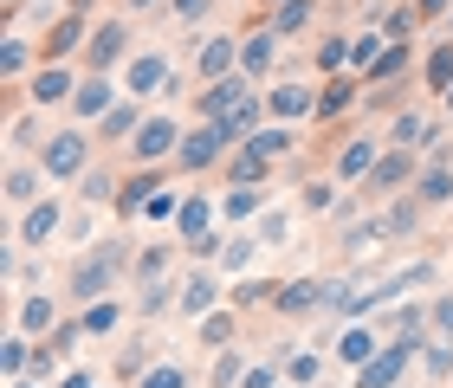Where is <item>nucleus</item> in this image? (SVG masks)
Segmentation results:
<instances>
[{
  "instance_id": "1",
  "label": "nucleus",
  "mask_w": 453,
  "mask_h": 388,
  "mask_svg": "<svg viewBox=\"0 0 453 388\" xmlns=\"http://www.w3.org/2000/svg\"><path fill=\"white\" fill-rule=\"evenodd\" d=\"M201 117H208V124H220L226 136H253V124H259V97L246 91V85H234V78H220V85L201 91Z\"/></svg>"
},
{
  "instance_id": "2",
  "label": "nucleus",
  "mask_w": 453,
  "mask_h": 388,
  "mask_svg": "<svg viewBox=\"0 0 453 388\" xmlns=\"http://www.w3.org/2000/svg\"><path fill=\"white\" fill-rule=\"evenodd\" d=\"M408 350H415V337H402L395 350H382V356H369L363 369H357V388H388L402 376V362H408Z\"/></svg>"
},
{
  "instance_id": "3",
  "label": "nucleus",
  "mask_w": 453,
  "mask_h": 388,
  "mask_svg": "<svg viewBox=\"0 0 453 388\" xmlns=\"http://www.w3.org/2000/svg\"><path fill=\"white\" fill-rule=\"evenodd\" d=\"M85 169V136L65 130V136H52V149H46V175H78Z\"/></svg>"
},
{
  "instance_id": "4",
  "label": "nucleus",
  "mask_w": 453,
  "mask_h": 388,
  "mask_svg": "<svg viewBox=\"0 0 453 388\" xmlns=\"http://www.w3.org/2000/svg\"><path fill=\"white\" fill-rule=\"evenodd\" d=\"M220 142H226L220 124H201L188 142H181V162H188V169H208V162H220Z\"/></svg>"
},
{
  "instance_id": "5",
  "label": "nucleus",
  "mask_w": 453,
  "mask_h": 388,
  "mask_svg": "<svg viewBox=\"0 0 453 388\" xmlns=\"http://www.w3.org/2000/svg\"><path fill=\"white\" fill-rule=\"evenodd\" d=\"M130 149H136L142 162H150V156H169V149H175V124H169V117H150V124H136V142H130Z\"/></svg>"
},
{
  "instance_id": "6",
  "label": "nucleus",
  "mask_w": 453,
  "mask_h": 388,
  "mask_svg": "<svg viewBox=\"0 0 453 388\" xmlns=\"http://www.w3.org/2000/svg\"><path fill=\"white\" fill-rule=\"evenodd\" d=\"M318 304H324V285H311V278H298V285H285V292H279V311H318Z\"/></svg>"
},
{
  "instance_id": "7",
  "label": "nucleus",
  "mask_w": 453,
  "mask_h": 388,
  "mask_svg": "<svg viewBox=\"0 0 453 388\" xmlns=\"http://www.w3.org/2000/svg\"><path fill=\"white\" fill-rule=\"evenodd\" d=\"M162 85H169V65H162V58H136V65H130V91L136 97H150Z\"/></svg>"
},
{
  "instance_id": "8",
  "label": "nucleus",
  "mask_w": 453,
  "mask_h": 388,
  "mask_svg": "<svg viewBox=\"0 0 453 388\" xmlns=\"http://www.w3.org/2000/svg\"><path fill=\"white\" fill-rule=\"evenodd\" d=\"M337 356L349 362V369H363V362L376 356V337H369V331H343V337H337Z\"/></svg>"
},
{
  "instance_id": "9",
  "label": "nucleus",
  "mask_w": 453,
  "mask_h": 388,
  "mask_svg": "<svg viewBox=\"0 0 453 388\" xmlns=\"http://www.w3.org/2000/svg\"><path fill=\"white\" fill-rule=\"evenodd\" d=\"M181 311H188V317H208V311H214V278H188V285H181Z\"/></svg>"
},
{
  "instance_id": "10",
  "label": "nucleus",
  "mask_w": 453,
  "mask_h": 388,
  "mask_svg": "<svg viewBox=\"0 0 453 388\" xmlns=\"http://www.w3.org/2000/svg\"><path fill=\"white\" fill-rule=\"evenodd\" d=\"M111 97H117V91H111V78H104V72H97V78H91V85H85V91H78V97H72V104H78V117H97V110H104V104H111Z\"/></svg>"
},
{
  "instance_id": "11",
  "label": "nucleus",
  "mask_w": 453,
  "mask_h": 388,
  "mask_svg": "<svg viewBox=\"0 0 453 388\" xmlns=\"http://www.w3.org/2000/svg\"><path fill=\"white\" fill-rule=\"evenodd\" d=\"M343 175H376V142H349V149L337 156Z\"/></svg>"
},
{
  "instance_id": "12",
  "label": "nucleus",
  "mask_w": 453,
  "mask_h": 388,
  "mask_svg": "<svg viewBox=\"0 0 453 388\" xmlns=\"http://www.w3.org/2000/svg\"><path fill=\"white\" fill-rule=\"evenodd\" d=\"M52 227H58V208L46 201V208H33V214H27V227H19V240H27V247H33V240H46Z\"/></svg>"
},
{
  "instance_id": "13",
  "label": "nucleus",
  "mask_w": 453,
  "mask_h": 388,
  "mask_svg": "<svg viewBox=\"0 0 453 388\" xmlns=\"http://www.w3.org/2000/svg\"><path fill=\"white\" fill-rule=\"evenodd\" d=\"M240 65H246V72H265V65H273V39H265V33H253V39L240 46Z\"/></svg>"
},
{
  "instance_id": "14",
  "label": "nucleus",
  "mask_w": 453,
  "mask_h": 388,
  "mask_svg": "<svg viewBox=\"0 0 453 388\" xmlns=\"http://www.w3.org/2000/svg\"><path fill=\"white\" fill-rule=\"evenodd\" d=\"M65 91H72V85H65V72L52 65V72H39V85H33V104H58Z\"/></svg>"
},
{
  "instance_id": "15",
  "label": "nucleus",
  "mask_w": 453,
  "mask_h": 388,
  "mask_svg": "<svg viewBox=\"0 0 453 388\" xmlns=\"http://www.w3.org/2000/svg\"><path fill=\"white\" fill-rule=\"evenodd\" d=\"M117 52H123V33H117V27H104V33L91 39V65H97V72H104V65H111Z\"/></svg>"
},
{
  "instance_id": "16",
  "label": "nucleus",
  "mask_w": 453,
  "mask_h": 388,
  "mask_svg": "<svg viewBox=\"0 0 453 388\" xmlns=\"http://www.w3.org/2000/svg\"><path fill=\"white\" fill-rule=\"evenodd\" d=\"M234 58H240V52H234V46H226V39H214V46H208V52H201V72H208V78H214V85H220V72H226V65H234Z\"/></svg>"
},
{
  "instance_id": "17",
  "label": "nucleus",
  "mask_w": 453,
  "mask_h": 388,
  "mask_svg": "<svg viewBox=\"0 0 453 388\" xmlns=\"http://www.w3.org/2000/svg\"><path fill=\"white\" fill-rule=\"evenodd\" d=\"M273 110H279V117H304V110H311V91L285 85V91H273Z\"/></svg>"
},
{
  "instance_id": "18",
  "label": "nucleus",
  "mask_w": 453,
  "mask_h": 388,
  "mask_svg": "<svg viewBox=\"0 0 453 388\" xmlns=\"http://www.w3.org/2000/svg\"><path fill=\"white\" fill-rule=\"evenodd\" d=\"M421 136H427V117H421V110H408V117H395V142H402V149H415Z\"/></svg>"
},
{
  "instance_id": "19",
  "label": "nucleus",
  "mask_w": 453,
  "mask_h": 388,
  "mask_svg": "<svg viewBox=\"0 0 453 388\" xmlns=\"http://www.w3.org/2000/svg\"><path fill=\"white\" fill-rule=\"evenodd\" d=\"M181 233H188V240L208 233V201H188V208H181Z\"/></svg>"
},
{
  "instance_id": "20",
  "label": "nucleus",
  "mask_w": 453,
  "mask_h": 388,
  "mask_svg": "<svg viewBox=\"0 0 453 388\" xmlns=\"http://www.w3.org/2000/svg\"><path fill=\"white\" fill-rule=\"evenodd\" d=\"M304 19H311V7H304V0H285L279 7V33H298Z\"/></svg>"
},
{
  "instance_id": "21",
  "label": "nucleus",
  "mask_w": 453,
  "mask_h": 388,
  "mask_svg": "<svg viewBox=\"0 0 453 388\" xmlns=\"http://www.w3.org/2000/svg\"><path fill=\"white\" fill-rule=\"evenodd\" d=\"M234 175H240V181H259V175H265V156H259V149L234 156Z\"/></svg>"
},
{
  "instance_id": "22",
  "label": "nucleus",
  "mask_w": 453,
  "mask_h": 388,
  "mask_svg": "<svg viewBox=\"0 0 453 388\" xmlns=\"http://www.w3.org/2000/svg\"><path fill=\"white\" fill-rule=\"evenodd\" d=\"M421 194H427V201H447V194H453V175H447V169H427Z\"/></svg>"
},
{
  "instance_id": "23",
  "label": "nucleus",
  "mask_w": 453,
  "mask_h": 388,
  "mask_svg": "<svg viewBox=\"0 0 453 388\" xmlns=\"http://www.w3.org/2000/svg\"><path fill=\"white\" fill-rule=\"evenodd\" d=\"M427 78H434L441 91L453 85V46H441V52H434V65H427Z\"/></svg>"
},
{
  "instance_id": "24",
  "label": "nucleus",
  "mask_w": 453,
  "mask_h": 388,
  "mask_svg": "<svg viewBox=\"0 0 453 388\" xmlns=\"http://www.w3.org/2000/svg\"><path fill=\"white\" fill-rule=\"evenodd\" d=\"M253 149H259V156H285V149H292V136H285V130H265V136H253Z\"/></svg>"
},
{
  "instance_id": "25",
  "label": "nucleus",
  "mask_w": 453,
  "mask_h": 388,
  "mask_svg": "<svg viewBox=\"0 0 453 388\" xmlns=\"http://www.w3.org/2000/svg\"><path fill=\"white\" fill-rule=\"evenodd\" d=\"M349 97H357V85H349V78H337V85H324V110H343Z\"/></svg>"
},
{
  "instance_id": "26",
  "label": "nucleus",
  "mask_w": 453,
  "mask_h": 388,
  "mask_svg": "<svg viewBox=\"0 0 453 388\" xmlns=\"http://www.w3.org/2000/svg\"><path fill=\"white\" fill-rule=\"evenodd\" d=\"M19 323H27V331H39V323H52V298H33L27 311H19Z\"/></svg>"
},
{
  "instance_id": "27",
  "label": "nucleus",
  "mask_w": 453,
  "mask_h": 388,
  "mask_svg": "<svg viewBox=\"0 0 453 388\" xmlns=\"http://www.w3.org/2000/svg\"><path fill=\"white\" fill-rule=\"evenodd\" d=\"M402 65H408V52H402V46H388L376 65H369V78H388V72H402Z\"/></svg>"
},
{
  "instance_id": "28",
  "label": "nucleus",
  "mask_w": 453,
  "mask_h": 388,
  "mask_svg": "<svg viewBox=\"0 0 453 388\" xmlns=\"http://www.w3.org/2000/svg\"><path fill=\"white\" fill-rule=\"evenodd\" d=\"M181 382H188V376H181V369H169V362H162V369H150V376H142V388H181Z\"/></svg>"
},
{
  "instance_id": "29",
  "label": "nucleus",
  "mask_w": 453,
  "mask_h": 388,
  "mask_svg": "<svg viewBox=\"0 0 453 388\" xmlns=\"http://www.w3.org/2000/svg\"><path fill=\"white\" fill-rule=\"evenodd\" d=\"M402 175H408V162H402V156H388V162H382V169H376V188H395V181H402Z\"/></svg>"
},
{
  "instance_id": "30",
  "label": "nucleus",
  "mask_w": 453,
  "mask_h": 388,
  "mask_svg": "<svg viewBox=\"0 0 453 388\" xmlns=\"http://www.w3.org/2000/svg\"><path fill=\"white\" fill-rule=\"evenodd\" d=\"M259 208V188H234L226 194V214H253Z\"/></svg>"
},
{
  "instance_id": "31",
  "label": "nucleus",
  "mask_w": 453,
  "mask_h": 388,
  "mask_svg": "<svg viewBox=\"0 0 453 388\" xmlns=\"http://www.w3.org/2000/svg\"><path fill=\"white\" fill-rule=\"evenodd\" d=\"M111 323H117V304H91L85 311V331H111Z\"/></svg>"
},
{
  "instance_id": "32",
  "label": "nucleus",
  "mask_w": 453,
  "mask_h": 388,
  "mask_svg": "<svg viewBox=\"0 0 453 388\" xmlns=\"http://www.w3.org/2000/svg\"><path fill=\"white\" fill-rule=\"evenodd\" d=\"M0 362H7V376H19V369H27V343H19V337H7V350H0Z\"/></svg>"
},
{
  "instance_id": "33",
  "label": "nucleus",
  "mask_w": 453,
  "mask_h": 388,
  "mask_svg": "<svg viewBox=\"0 0 453 388\" xmlns=\"http://www.w3.org/2000/svg\"><path fill=\"white\" fill-rule=\"evenodd\" d=\"M33 194V169H13L7 175V201H27Z\"/></svg>"
},
{
  "instance_id": "34",
  "label": "nucleus",
  "mask_w": 453,
  "mask_h": 388,
  "mask_svg": "<svg viewBox=\"0 0 453 388\" xmlns=\"http://www.w3.org/2000/svg\"><path fill=\"white\" fill-rule=\"evenodd\" d=\"M111 194H117L111 175H85V201H111Z\"/></svg>"
},
{
  "instance_id": "35",
  "label": "nucleus",
  "mask_w": 453,
  "mask_h": 388,
  "mask_svg": "<svg viewBox=\"0 0 453 388\" xmlns=\"http://www.w3.org/2000/svg\"><path fill=\"white\" fill-rule=\"evenodd\" d=\"M343 58H349L343 39H324V46H318V65H343Z\"/></svg>"
},
{
  "instance_id": "36",
  "label": "nucleus",
  "mask_w": 453,
  "mask_h": 388,
  "mask_svg": "<svg viewBox=\"0 0 453 388\" xmlns=\"http://www.w3.org/2000/svg\"><path fill=\"white\" fill-rule=\"evenodd\" d=\"M46 46H52V52H72V46H78V19H65V27H58Z\"/></svg>"
},
{
  "instance_id": "37",
  "label": "nucleus",
  "mask_w": 453,
  "mask_h": 388,
  "mask_svg": "<svg viewBox=\"0 0 453 388\" xmlns=\"http://www.w3.org/2000/svg\"><path fill=\"white\" fill-rule=\"evenodd\" d=\"M226 331H234V323H226V317H214V311H208V323H201V337H208V343H226Z\"/></svg>"
},
{
  "instance_id": "38",
  "label": "nucleus",
  "mask_w": 453,
  "mask_h": 388,
  "mask_svg": "<svg viewBox=\"0 0 453 388\" xmlns=\"http://www.w3.org/2000/svg\"><path fill=\"white\" fill-rule=\"evenodd\" d=\"M214 382L226 388V382H240V356H220V369H214Z\"/></svg>"
},
{
  "instance_id": "39",
  "label": "nucleus",
  "mask_w": 453,
  "mask_h": 388,
  "mask_svg": "<svg viewBox=\"0 0 453 388\" xmlns=\"http://www.w3.org/2000/svg\"><path fill=\"white\" fill-rule=\"evenodd\" d=\"M240 388H273V369H253V376H246Z\"/></svg>"
},
{
  "instance_id": "40",
  "label": "nucleus",
  "mask_w": 453,
  "mask_h": 388,
  "mask_svg": "<svg viewBox=\"0 0 453 388\" xmlns=\"http://www.w3.org/2000/svg\"><path fill=\"white\" fill-rule=\"evenodd\" d=\"M175 7H181V13H195V7H201V0H175Z\"/></svg>"
},
{
  "instance_id": "41",
  "label": "nucleus",
  "mask_w": 453,
  "mask_h": 388,
  "mask_svg": "<svg viewBox=\"0 0 453 388\" xmlns=\"http://www.w3.org/2000/svg\"><path fill=\"white\" fill-rule=\"evenodd\" d=\"M421 7H427V13H441V7H447V0H421Z\"/></svg>"
},
{
  "instance_id": "42",
  "label": "nucleus",
  "mask_w": 453,
  "mask_h": 388,
  "mask_svg": "<svg viewBox=\"0 0 453 388\" xmlns=\"http://www.w3.org/2000/svg\"><path fill=\"white\" fill-rule=\"evenodd\" d=\"M65 388H91V382H85V376H72V382H65Z\"/></svg>"
},
{
  "instance_id": "43",
  "label": "nucleus",
  "mask_w": 453,
  "mask_h": 388,
  "mask_svg": "<svg viewBox=\"0 0 453 388\" xmlns=\"http://www.w3.org/2000/svg\"><path fill=\"white\" fill-rule=\"evenodd\" d=\"M447 104H453V85H447Z\"/></svg>"
},
{
  "instance_id": "44",
  "label": "nucleus",
  "mask_w": 453,
  "mask_h": 388,
  "mask_svg": "<svg viewBox=\"0 0 453 388\" xmlns=\"http://www.w3.org/2000/svg\"><path fill=\"white\" fill-rule=\"evenodd\" d=\"M136 7H150V0H136Z\"/></svg>"
},
{
  "instance_id": "45",
  "label": "nucleus",
  "mask_w": 453,
  "mask_h": 388,
  "mask_svg": "<svg viewBox=\"0 0 453 388\" xmlns=\"http://www.w3.org/2000/svg\"><path fill=\"white\" fill-rule=\"evenodd\" d=\"M13 388H19V382H13Z\"/></svg>"
}]
</instances>
